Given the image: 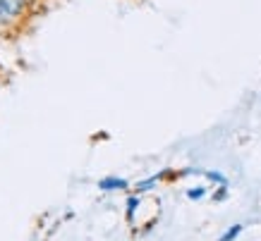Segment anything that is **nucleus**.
<instances>
[{
	"instance_id": "obj_6",
	"label": "nucleus",
	"mask_w": 261,
	"mask_h": 241,
	"mask_svg": "<svg viewBox=\"0 0 261 241\" xmlns=\"http://www.w3.org/2000/svg\"><path fill=\"white\" fill-rule=\"evenodd\" d=\"M139 208V198H137V196H129V198H127V218L132 220L135 218V210Z\"/></svg>"
},
{
	"instance_id": "obj_3",
	"label": "nucleus",
	"mask_w": 261,
	"mask_h": 241,
	"mask_svg": "<svg viewBox=\"0 0 261 241\" xmlns=\"http://www.w3.org/2000/svg\"><path fill=\"white\" fill-rule=\"evenodd\" d=\"M161 177H163V174H156V177H149L146 182H139V184H137V191H139V194H144V191H151V189L159 184Z\"/></svg>"
},
{
	"instance_id": "obj_5",
	"label": "nucleus",
	"mask_w": 261,
	"mask_h": 241,
	"mask_svg": "<svg viewBox=\"0 0 261 241\" xmlns=\"http://www.w3.org/2000/svg\"><path fill=\"white\" fill-rule=\"evenodd\" d=\"M206 196V189L204 187H192V189H187V198L190 201H199V198H204Z\"/></svg>"
},
{
	"instance_id": "obj_7",
	"label": "nucleus",
	"mask_w": 261,
	"mask_h": 241,
	"mask_svg": "<svg viewBox=\"0 0 261 241\" xmlns=\"http://www.w3.org/2000/svg\"><path fill=\"white\" fill-rule=\"evenodd\" d=\"M206 177L211 179V182H216V184H221V187H225V184H228L225 174H221V172H206Z\"/></svg>"
},
{
	"instance_id": "obj_2",
	"label": "nucleus",
	"mask_w": 261,
	"mask_h": 241,
	"mask_svg": "<svg viewBox=\"0 0 261 241\" xmlns=\"http://www.w3.org/2000/svg\"><path fill=\"white\" fill-rule=\"evenodd\" d=\"M98 189L101 191H122V189H127V179L122 177H106L98 182Z\"/></svg>"
},
{
	"instance_id": "obj_4",
	"label": "nucleus",
	"mask_w": 261,
	"mask_h": 241,
	"mask_svg": "<svg viewBox=\"0 0 261 241\" xmlns=\"http://www.w3.org/2000/svg\"><path fill=\"white\" fill-rule=\"evenodd\" d=\"M240 232H242V225H232V227H230L228 232L223 234V236H221L218 241H235V239L240 236Z\"/></svg>"
},
{
	"instance_id": "obj_1",
	"label": "nucleus",
	"mask_w": 261,
	"mask_h": 241,
	"mask_svg": "<svg viewBox=\"0 0 261 241\" xmlns=\"http://www.w3.org/2000/svg\"><path fill=\"white\" fill-rule=\"evenodd\" d=\"M24 8H27V0H0V24L15 22L24 12Z\"/></svg>"
},
{
	"instance_id": "obj_8",
	"label": "nucleus",
	"mask_w": 261,
	"mask_h": 241,
	"mask_svg": "<svg viewBox=\"0 0 261 241\" xmlns=\"http://www.w3.org/2000/svg\"><path fill=\"white\" fill-rule=\"evenodd\" d=\"M225 194H228V189L221 187V189H218V191L214 194V201H225Z\"/></svg>"
}]
</instances>
